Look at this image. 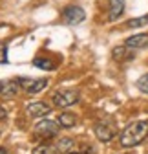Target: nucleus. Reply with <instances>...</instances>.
I'll return each mask as SVG.
<instances>
[{
    "mask_svg": "<svg viewBox=\"0 0 148 154\" xmlns=\"http://www.w3.org/2000/svg\"><path fill=\"white\" fill-rule=\"evenodd\" d=\"M146 138H148V121H135L121 132L119 140L123 147H135Z\"/></svg>",
    "mask_w": 148,
    "mask_h": 154,
    "instance_id": "1",
    "label": "nucleus"
},
{
    "mask_svg": "<svg viewBox=\"0 0 148 154\" xmlns=\"http://www.w3.org/2000/svg\"><path fill=\"white\" fill-rule=\"evenodd\" d=\"M79 99H81V94L77 90H59L53 94V105L61 106V108L75 105V103H79Z\"/></svg>",
    "mask_w": 148,
    "mask_h": 154,
    "instance_id": "2",
    "label": "nucleus"
},
{
    "mask_svg": "<svg viewBox=\"0 0 148 154\" xmlns=\"http://www.w3.org/2000/svg\"><path fill=\"white\" fill-rule=\"evenodd\" d=\"M59 123L57 121H51V119H42L39 125L35 127V134L37 136H40L44 140L48 138H53V136H57V132H59Z\"/></svg>",
    "mask_w": 148,
    "mask_h": 154,
    "instance_id": "3",
    "label": "nucleus"
},
{
    "mask_svg": "<svg viewBox=\"0 0 148 154\" xmlns=\"http://www.w3.org/2000/svg\"><path fill=\"white\" fill-rule=\"evenodd\" d=\"M18 83V86L24 88L28 94H37L46 88L48 81L46 79H29V77H18V79H15Z\"/></svg>",
    "mask_w": 148,
    "mask_h": 154,
    "instance_id": "4",
    "label": "nucleus"
},
{
    "mask_svg": "<svg viewBox=\"0 0 148 154\" xmlns=\"http://www.w3.org/2000/svg\"><path fill=\"white\" fill-rule=\"evenodd\" d=\"M62 17H64V20H66L68 24H79V22H82L84 18H86V13H84V9L79 8V6H70V8L64 9Z\"/></svg>",
    "mask_w": 148,
    "mask_h": 154,
    "instance_id": "5",
    "label": "nucleus"
},
{
    "mask_svg": "<svg viewBox=\"0 0 148 154\" xmlns=\"http://www.w3.org/2000/svg\"><path fill=\"white\" fill-rule=\"evenodd\" d=\"M95 136L99 138V141H110V140L115 136V127L112 123H106V121L97 123V127H95Z\"/></svg>",
    "mask_w": 148,
    "mask_h": 154,
    "instance_id": "6",
    "label": "nucleus"
},
{
    "mask_svg": "<svg viewBox=\"0 0 148 154\" xmlns=\"http://www.w3.org/2000/svg\"><path fill=\"white\" fill-rule=\"evenodd\" d=\"M124 46L134 48V50H141V48H148V33H139V35H132L126 38Z\"/></svg>",
    "mask_w": 148,
    "mask_h": 154,
    "instance_id": "7",
    "label": "nucleus"
},
{
    "mask_svg": "<svg viewBox=\"0 0 148 154\" xmlns=\"http://www.w3.org/2000/svg\"><path fill=\"white\" fill-rule=\"evenodd\" d=\"M28 114L31 116V118H44L46 114H49V106L46 103H40V101L29 103L28 105Z\"/></svg>",
    "mask_w": 148,
    "mask_h": 154,
    "instance_id": "8",
    "label": "nucleus"
},
{
    "mask_svg": "<svg viewBox=\"0 0 148 154\" xmlns=\"http://www.w3.org/2000/svg\"><path fill=\"white\" fill-rule=\"evenodd\" d=\"M112 57H114V61H117V63H126V61L134 59V53L128 50V46H117V48H114Z\"/></svg>",
    "mask_w": 148,
    "mask_h": 154,
    "instance_id": "9",
    "label": "nucleus"
},
{
    "mask_svg": "<svg viewBox=\"0 0 148 154\" xmlns=\"http://www.w3.org/2000/svg\"><path fill=\"white\" fill-rule=\"evenodd\" d=\"M18 83L13 79V81H4V83H0V94L6 95V97H15L16 92H18Z\"/></svg>",
    "mask_w": 148,
    "mask_h": 154,
    "instance_id": "10",
    "label": "nucleus"
},
{
    "mask_svg": "<svg viewBox=\"0 0 148 154\" xmlns=\"http://www.w3.org/2000/svg\"><path fill=\"white\" fill-rule=\"evenodd\" d=\"M124 11V0H110V20H117Z\"/></svg>",
    "mask_w": 148,
    "mask_h": 154,
    "instance_id": "11",
    "label": "nucleus"
},
{
    "mask_svg": "<svg viewBox=\"0 0 148 154\" xmlns=\"http://www.w3.org/2000/svg\"><path fill=\"white\" fill-rule=\"evenodd\" d=\"M75 123H77V118H75L73 114H70V112H62V114L59 116V125L64 127V128L75 127Z\"/></svg>",
    "mask_w": 148,
    "mask_h": 154,
    "instance_id": "12",
    "label": "nucleus"
},
{
    "mask_svg": "<svg viewBox=\"0 0 148 154\" xmlns=\"http://www.w3.org/2000/svg\"><path fill=\"white\" fill-rule=\"evenodd\" d=\"M31 154H59V150H57V147H53L49 143H40L33 149Z\"/></svg>",
    "mask_w": 148,
    "mask_h": 154,
    "instance_id": "13",
    "label": "nucleus"
},
{
    "mask_svg": "<svg viewBox=\"0 0 148 154\" xmlns=\"http://www.w3.org/2000/svg\"><path fill=\"white\" fill-rule=\"evenodd\" d=\"M71 147H73V140H70V138H62V140L57 141V150L59 152H70Z\"/></svg>",
    "mask_w": 148,
    "mask_h": 154,
    "instance_id": "14",
    "label": "nucleus"
},
{
    "mask_svg": "<svg viewBox=\"0 0 148 154\" xmlns=\"http://www.w3.org/2000/svg\"><path fill=\"white\" fill-rule=\"evenodd\" d=\"M148 24V15L144 17H139V18H132V20H128V28H141V26H146Z\"/></svg>",
    "mask_w": 148,
    "mask_h": 154,
    "instance_id": "15",
    "label": "nucleus"
},
{
    "mask_svg": "<svg viewBox=\"0 0 148 154\" xmlns=\"http://www.w3.org/2000/svg\"><path fill=\"white\" fill-rule=\"evenodd\" d=\"M33 64L39 66V68H42V70H53V63L48 61V59H35Z\"/></svg>",
    "mask_w": 148,
    "mask_h": 154,
    "instance_id": "16",
    "label": "nucleus"
},
{
    "mask_svg": "<svg viewBox=\"0 0 148 154\" xmlns=\"http://www.w3.org/2000/svg\"><path fill=\"white\" fill-rule=\"evenodd\" d=\"M137 88L144 94H148V73H144L143 77H139V81H137Z\"/></svg>",
    "mask_w": 148,
    "mask_h": 154,
    "instance_id": "17",
    "label": "nucleus"
},
{
    "mask_svg": "<svg viewBox=\"0 0 148 154\" xmlns=\"http://www.w3.org/2000/svg\"><path fill=\"white\" fill-rule=\"evenodd\" d=\"M7 63V46L0 42V64Z\"/></svg>",
    "mask_w": 148,
    "mask_h": 154,
    "instance_id": "18",
    "label": "nucleus"
},
{
    "mask_svg": "<svg viewBox=\"0 0 148 154\" xmlns=\"http://www.w3.org/2000/svg\"><path fill=\"white\" fill-rule=\"evenodd\" d=\"M0 154H7V150L6 149H0Z\"/></svg>",
    "mask_w": 148,
    "mask_h": 154,
    "instance_id": "19",
    "label": "nucleus"
},
{
    "mask_svg": "<svg viewBox=\"0 0 148 154\" xmlns=\"http://www.w3.org/2000/svg\"><path fill=\"white\" fill-rule=\"evenodd\" d=\"M66 154H81V152H66Z\"/></svg>",
    "mask_w": 148,
    "mask_h": 154,
    "instance_id": "20",
    "label": "nucleus"
}]
</instances>
